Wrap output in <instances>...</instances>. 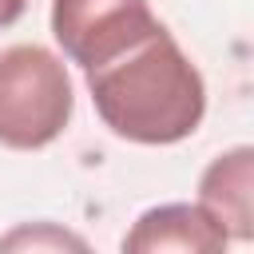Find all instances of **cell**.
<instances>
[{
    "mask_svg": "<svg viewBox=\"0 0 254 254\" xmlns=\"http://www.w3.org/2000/svg\"><path fill=\"white\" fill-rule=\"evenodd\" d=\"M87 91L111 135L143 147L194 135L206 115V83L163 24L123 56L87 67Z\"/></svg>",
    "mask_w": 254,
    "mask_h": 254,
    "instance_id": "6da1fadb",
    "label": "cell"
},
{
    "mask_svg": "<svg viewBox=\"0 0 254 254\" xmlns=\"http://www.w3.org/2000/svg\"><path fill=\"white\" fill-rule=\"evenodd\" d=\"M75 95L60 56L40 44H12L0 52V143L12 151H40L71 123Z\"/></svg>",
    "mask_w": 254,
    "mask_h": 254,
    "instance_id": "7a4b0ae2",
    "label": "cell"
},
{
    "mask_svg": "<svg viewBox=\"0 0 254 254\" xmlns=\"http://www.w3.org/2000/svg\"><path fill=\"white\" fill-rule=\"evenodd\" d=\"M155 28L147 0H52V36L83 71L123 56Z\"/></svg>",
    "mask_w": 254,
    "mask_h": 254,
    "instance_id": "3957f363",
    "label": "cell"
},
{
    "mask_svg": "<svg viewBox=\"0 0 254 254\" xmlns=\"http://www.w3.org/2000/svg\"><path fill=\"white\" fill-rule=\"evenodd\" d=\"M198 206L214 218V226L226 238L234 242L254 238V151L250 147H234L202 171Z\"/></svg>",
    "mask_w": 254,
    "mask_h": 254,
    "instance_id": "277c9868",
    "label": "cell"
},
{
    "mask_svg": "<svg viewBox=\"0 0 254 254\" xmlns=\"http://www.w3.org/2000/svg\"><path fill=\"white\" fill-rule=\"evenodd\" d=\"M230 238L214 226V218L194 202H163L139 214V222L127 230L123 250L131 254H163V250H179V254H214L222 250Z\"/></svg>",
    "mask_w": 254,
    "mask_h": 254,
    "instance_id": "5b68a950",
    "label": "cell"
},
{
    "mask_svg": "<svg viewBox=\"0 0 254 254\" xmlns=\"http://www.w3.org/2000/svg\"><path fill=\"white\" fill-rule=\"evenodd\" d=\"M24 246H32V250H64V246H71V250H87L83 238L60 230V226H52V222L20 226V230H12L8 238H0V250H24Z\"/></svg>",
    "mask_w": 254,
    "mask_h": 254,
    "instance_id": "8992f818",
    "label": "cell"
},
{
    "mask_svg": "<svg viewBox=\"0 0 254 254\" xmlns=\"http://www.w3.org/2000/svg\"><path fill=\"white\" fill-rule=\"evenodd\" d=\"M24 8H28V0H0V28L16 24L24 16Z\"/></svg>",
    "mask_w": 254,
    "mask_h": 254,
    "instance_id": "52a82bcc",
    "label": "cell"
}]
</instances>
